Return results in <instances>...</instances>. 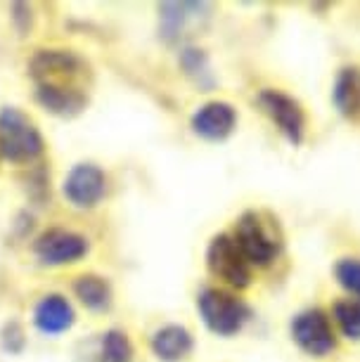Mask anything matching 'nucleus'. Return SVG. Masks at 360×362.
Masks as SVG:
<instances>
[{
	"label": "nucleus",
	"instance_id": "nucleus-1",
	"mask_svg": "<svg viewBox=\"0 0 360 362\" xmlns=\"http://www.w3.org/2000/svg\"><path fill=\"white\" fill-rule=\"evenodd\" d=\"M31 76L40 102L55 114L71 116L86 107L88 66L74 52L43 50L31 59Z\"/></svg>",
	"mask_w": 360,
	"mask_h": 362
},
{
	"label": "nucleus",
	"instance_id": "nucleus-2",
	"mask_svg": "<svg viewBox=\"0 0 360 362\" xmlns=\"http://www.w3.org/2000/svg\"><path fill=\"white\" fill-rule=\"evenodd\" d=\"M235 244L249 263L268 265L282 249V232L273 218L249 211L237 221Z\"/></svg>",
	"mask_w": 360,
	"mask_h": 362
},
{
	"label": "nucleus",
	"instance_id": "nucleus-3",
	"mask_svg": "<svg viewBox=\"0 0 360 362\" xmlns=\"http://www.w3.org/2000/svg\"><path fill=\"white\" fill-rule=\"evenodd\" d=\"M0 149L10 161H31L43 152L36 124L15 107L0 112Z\"/></svg>",
	"mask_w": 360,
	"mask_h": 362
},
{
	"label": "nucleus",
	"instance_id": "nucleus-4",
	"mask_svg": "<svg viewBox=\"0 0 360 362\" xmlns=\"http://www.w3.org/2000/svg\"><path fill=\"white\" fill-rule=\"evenodd\" d=\"M197 305H199V313L209 329L216 334H223V337L237 334L249 317L247 305H244L240 298H235L233 293H228L223 289L202 291L199 303Z\"/></svg>",
	"mask_w": 360,
	"mask_h": 362
},
{
	"label": "nucleus",
	"instance_id": "nucleus-5",
	"mask_svg": "<svg viewBox=\"0 0 360 362\" xmlns=\"http://www.w3.org/2000/svg\"><path fill=\"white\" fill-rule=\"evenodd\" d=\"M207 263H209V270H211L216 277H221L223 282L240 286V289L249 284L251 263L244 258V254L235 244L233 237H226V235L216 237L214 242L209 244Z\"/></svg>",
	"mask_w": 360,
	"mask_h": 362
},
{
	"label": "nucleus",
	"instance_id": "nucleus-6",
	"mask_svg": "<svg viewBox=\"0 0 360 362\" xmlns=\"http://www.w3.org/2000/svg\"><path fill=\"white\" fill-rule=\"evenodd\" d=\"M291 334L294 341L303 348L306 353L323 358L335 348V332L327 315L323 310H306L301 315H296V320L291 322Z\"/></svg>",
	"mask_w": 360,
	"mask_h": 362
},
{
	"label": "nucleus",
	"instance_id": "nucleus-7",
	"mask_svg": "<svg viewBox=\"0 0 360 362\" xmlns=\"http://www.w3.org/2000/svg\"><path fill=\"white\" fill-rule=\"evenodd\" d=\"M259 105L273 119V124L280 128L291 145H298L303 140V112L289 95L280 90H263L259 95Z\"/></svg>",
	"mask_w": 360,
	"mask_h": 362
},
{
	"label": "nucleus",
	"instance_id": "nucleus-8",
	"mask_svg": "<svg viewBox=\"0 0 360 362\" xmlns=\"http://www.w3.org/2000/svg\"><path fill=\"white\" fill-rule=\"evenodd\" d=\"M36 256L43 263L62 265L79 261L88 251V242L76 232L69 230H47L36 239Z\"/></svg>",
	"mask_w": 360,
	"mask_h": 362
},
{
	"label": "nucleus",
	"instance_id": "nucleus-9",
	"mask_svg": "<svg viewBox=\"0 0 360 362\" xmlns=\"http://www.w3.org/2000/svg\"><path fill=\"white\" fill-rule=\"evenodd\" d=\"M105 185H107V177L98 166H93V163H79L66 175L64 194L76 206H93V204H98L105 197Z\"/></svg>",
	"mask_w": 360,
	"mask_h": 362
},
{
	"label": "nucleus",
	"instance_id": "nucleus-10",
	"mask_svg": "<svg viewBox=\"0 0 360 362\" xmlns=\"http://www.w3.org/2000/svg\"><path fill=\"white\" fill-rule=\"evenodd\" d=\"M235 121L237 114L228 102H209L202 109H197V114L192 116V128L197 135L207 140H223L233 133Z\"/></svg>",
	"mask_w": 360,
	"mask_h": 362
},
{
	"label": "nucleus",
	"instance_id": "nucleus-11",
	"mask_svg": "<svg viewBox=\"0 0 360 362\" xmlns=\"http://www.w3.org/2000/svg\"><path fill=\"white\" fill-rule=\"evenodd\" d=\"M152 351L164 362H180L192 351V337L185 327L168 325L152 337Z\"/></svg>",
	"mask_w": 360,
	"mask_h": 362
},
{
	"label": "nucleus",
	"instance_id": "nucleus-12",
	"mask_svg": "<svg viewBox=\"0 0 360 362\" xmlns=\"http://www.w3.org/2000/svg\"><path fill=\"white\" fill-rule=\"evenodd\" d=\"M74 322V310L62 296H47L36 305V325L45 334H59L69 329Z\"/></svg>",
	"mask_w": 360,
	"mask_h": 362
},
{
	"label": "nucleus",
	"instance_id": "nucleus-13",
	"mask_svg": "<svg viewBox=\"0 0 360 362\" xmlns=\"http://www.w3.org/2000/svg\"><path fill=\"white\" fill-rule=\"evenodd\" d=\"M335 105L344 116L358 119L360 116V71L344 69L335 83Z\"/></svg>",
	"mask_w": 360,
	"mask_h": 362
},
{
	"label": "nucleus",
	"instance_id": "nucleus-14",
	"mask_svg": "<svg viewBox=\"0 0 360 362\" xmlns=\"http://www.w3.org/2000/svg\"><path fill=\"white\" fill-rule=\"evenodd\" d=\"M74 291H76V296L81 298V303L93 310H105V308H110V303H112L110 284L98 275L79 277L76 284H74Z\"/></svg>",
	"mask_w": 360,
	"mask_h": 362
},
{
	"label": "nucleus",
	"instance_id": "nucleus-15",
	"mask_svg": "<svg viewBox=\"0 0 360 362\" xmlns=\"http://www.w3.org/2000/svg\"><path fill=\"white\" fill-rule=\"evenodd\" d=\"M335 320L349 339H360V300H339L335 305Z\"/></svg>",
	"mask_w": 360,
	"mask_h": 362
},
{
	"label": "nucleus",
	"instance_id": "nucleus-16",
	"mask_svg": "<svg viewBox=\"0 0 360 362\" xmlns=\"http://www.w3.org/2000/svg\"><path fill=\"white\" fill-rule=\"evenodd\" d=\"M102 353L107 362H128L131 360V344H128L126 334L110 332L102 341Z\"/></svg>",
	"mask_w": 360,
	"mask_h": 362
},
{
	"label": "nucleus",
	"instance_id": "nucleus-17",
	"mask_svg": "<svg viewBox=\"0 0 360 362\" xmlns=\"http://www.w3.org/2000/svg\"><path fill=\"white\" fill-rule=\"evenodd\" d=\"M337 279L346 291L360 296V261L358 258H344L337 263Z\"/></svg>",
	"mask_w": 360,
	"mask_h": 362
}]
</instances>
